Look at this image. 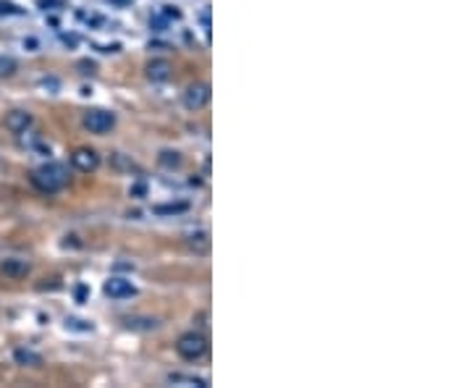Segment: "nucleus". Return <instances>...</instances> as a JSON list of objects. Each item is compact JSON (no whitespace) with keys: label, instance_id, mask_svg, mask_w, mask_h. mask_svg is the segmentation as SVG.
<instances>
[{"label":"nucleus","instance_id":"obj_1","mask_svg":"<svg viewBox=\"0 0 472 388\" xmlns=\"http://www.w3.org/2000/svg\"><path fill=\"white\" fill-rule=\"evenodd\" d=\"M32 184H35L40 192H47V194H53V192H58L69 184V174H66V168L60 163H45L40 165L37 171H32Z\"/></svg>","mask_w":472,"mask_h":388},{"label":"nucleus","instance_id":"obj_2","mask_svg":"<svg viewBox=\"0 0 472 388\" xmlns=\"http://www.w3.org/2000/svg\"><path fill=\"white\" fill-rule=\"evenodd\" d=\"M208 349V341H205V336L200 333H184L181 339L176 341V352L184 357V360H200L202 354Z\"/></svg>","mask_w":472,"mask_h":388},{"label":"nucleus","instance_id":"obj_3","mask_svg":"<svg viewBox=\"0 0 472 388\" xmlns=\"http://www.w3.org/2000/svg\"><path fill=\"white\" fill-rule=\"evenodd\" d=\"M84 129L92 131V134H106L116 126V116L108 113V110H87L84 113Z\"/></svg>","mask_w":472,"mask_h":388},{"label":"nucleus","instance_id":"obj_4","mask_svg":"<svg viewBox=\"0 0 472 388\" xmlns=\"http://www.w3.org/2000/svg\"><path fill=\"white\" fill-rule=\"evenodd\" d=\"M208 103H210V87L208 84H192L184 92V106L189 110H202Z\"/></svg>","mask_w":472,"mask_h":388},{"label":"nucleus","instance_id":"obj_5","mask_svg":"<svg viewBox=\"0 0 472 388\" xmlns=\"http://www.w3.org/2000/svg\"><path fill=\"white\" fill-rule=\"evenodd\" d=\"M71 163H74V168L76 171H82V174H90V171H94L97 165H100V155L94 153V150H76V153L71 155Z\"/></svg>","mask_w":472,"mask_h":388},{"label":"nucleus","instance_id":"obj_6","mask_svg":"<svg viewBox=\"0 0 472 388\" xmlns=\"http://www.w3.org/2000/svg\"><path fill=\"white\" fill-rule=\"evenodd\" d=\"M106 294L113 296V299H124V296L137 294V289H134L131 281H126V278H110V281L106 283Z\"/></svg>","mask_w":472,"mask_h":388},{"label":"nucleus","instance_id":"obj_7","mask_svg":"<svg viewBox=\"0 0 472 388\" xmlns=\"http://www.w3.org/2000/svg\"><path fill=\"white\" fill-rule=\"evenodd\" d=\"M32 126V116L24 113V110H11L6 116V129L13 131V134H24V131Z\"/></svg>","mask_w":472,"mask_h":388},{"label":"nucleus","instance_id":"obj_8","mask_svg":"<svg viewBox=\"0 0 472 388\" xmlns=\"http://www.w3.org/2000/svg\"><path fill=\"white\" fill-rule=\"evenodd\" d=\"M171 76V63L168 60H153L147 63V79L150 82H165Z\"/></svg>","mask_w":472,"mask_h":388},{"label":"nucleus","instance_id":"obj_9","mask_svg":"<svg viewBox=\"0 0 472 388\" xmlns=\"http://www.w3.org/2000/svg\"><path fill=\"white\" fill-rule=\"evenodd\" d=\"M16 362H19V365L37 367V365H42V357L35 352H29V349H19V352H16Z\"/></svg>","mask_w":472,"mask_h":388},{"label":"nucleus","instance_id":"obj_10","mask_svg":"<svg viewBox=\"0 0 472 388\" xmlns=\"http://www.w3.org/2000/svg\"><path fill=\"white\" fill-rule=\"evenodd\" d=\"M0 268H3V273H8V276H26V271H29V268H26L24 262H19V260H6Z\"/></svg>","mask_w":472,"mask_h":388},{"label":"nucleus","instance_id":"obj_11","mask_svg":"<svg viewBox=\"0 0 472 388\" xmlns=\"http://www.w3.org/2000/svg\"><path fill=\"white\" fill-rule=\"evenodd\" d=\"M13 71H16V60L0 56V76H11Z\"/></svg>","mask_w":472,"mask_h":388},{"label":"nucleus","instance_id":"obj_12","mask_svg":"<svg viewBox=\"0 0 472 388\" xmlns=\"http://www.w3.org/2000/svg\"><path fill=\"white\" fill-rule=\"evenodd\" d=\"M22 8L13 3H0V16H22Z\"/></svg>","mask_w":472,"mask_h":388},{"label":"nucleus","instance_id":"obj_13","mask_svg":"<svg viewBox=\"0 0 472 388\" xmlns=\"http://www.w3.org/2000/svg\"><path fill=\"white\" fill-rule=\"evenodd\" d=\"M178 210H187V205H174V208H158V212H178Z\"/></svg>","mask_w":472,"mask_h":388}]
</instances>
